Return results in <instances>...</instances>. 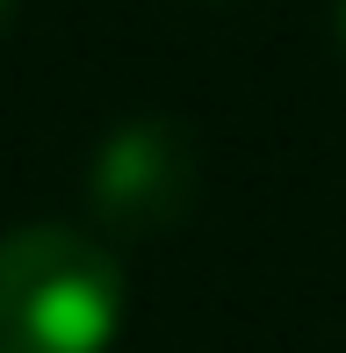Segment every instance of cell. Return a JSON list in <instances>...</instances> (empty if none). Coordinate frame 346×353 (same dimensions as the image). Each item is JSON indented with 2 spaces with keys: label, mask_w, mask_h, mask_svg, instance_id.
Returning <instances> with one entry per match:
<instances>
[{
  "label": "cell",
  "mask_w": 346,
  "mask_h": 353,
  "mask_svg": "<svg viewBox=\"0 0 346 353\" xmlns=\"http://www.w3.org/2000/svg\"><path fill=\"white\" fill-rule=\"evenodd\" d=\"M123 325V267L94 231H0V353H108Z\"/></svg>",
  "instance_id": "cell-1"
},
{
  "label": "cell",
  "mask_w": 346,
  "mask_h": 353,
  "mask_svg": "<svg viewBox=\"0 0 346 353\" xmlns=\"http://www.w3.org/2000/svg\"><path fill=\"white\" fill-rule=\"evenodd\" d=\"M202 188L195 137L173 116H130L94 144L87 166V210L108 238H159L181 231Z\"/></svg>",
  "instance_id": "cell-2"
},
{
  "label": "cell",
  "mask_w": 346,
  "mask_h": 353,
  "mask_svg": "<svg viewBox=\"0 0 346 353\" xmlns=\"http://www.w3.org/2000/svg\"><path fill=\"white\" fill-rule=\"evenodd\" d=\"M8 22H14V0H0V37H8Z\"/></svg>",
  "instance_id": "cell-3"
},
{
  "label": "cell",
  "mask_w": 346,
  "mask_h": 353,
  "mask_svg": "<svg viewBox=\"0 0 346 353\" xmlns=\"http://www.w3.org/2000/svg\"><path fill=\"white\" fill-rule=\"evenodd\" d=\"M332 22H339V43H346V0H339V8H332Z\"/></svg>",
  "instance_id": "cell-4"
}]
</instances>
